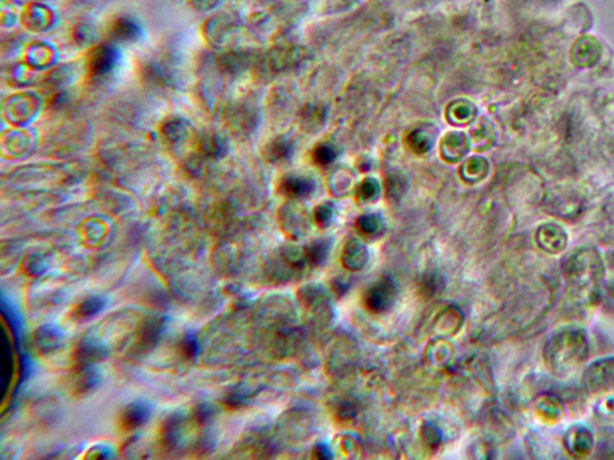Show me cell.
<instances>
[{
    "mask_svg": "<svg viewBox=\"0 0 614 460\" xmlns=\"http://www.w3.org/2000/svg\"><path fill=\"white\" fill-rule=\"evenodd\" d=\"M225 149H226L225 142L216 133H207L199 142V151L203 153L205 157H218L221 156Z\"/></svg>",
    "mask_w": 614,
    "mask_h": 460,
    "instance_id": "8992f818",
    "label": "cell"
},
{
    "mask_svg": "<svg viewBox=\"0 0 614 460\" xmlns=\"http://www.w3.org/2000/svg\"><path fill=\"white\" fill-rule=\"evenodd\" d=\"M142 420H143V411L133 409L129 412H125L122 422H124L125 428H133V427H137Z\"/></svg>",
    "mask_w": 614,
    "mask_h": 460,
    "instance_id": "30bf717a",
    "label": "cell"
},
{
    "mask_svg": "<svg viewBox=\"0 0 614 460\" xmlns=\"http://www.w3.org/2000/svg\"><path fill=\"white\" fill-rule=\"evenodd\" d=\"M226 120L230 130L236 135H243L250 130L252 124V113L243 104L232 106L226 114Z\"/></svg>",
    "mask_w": 614,
    "mask_h": 460,
    "instance_id": "5b68a950",
    "label": "cell"
},
{
    "mask_svg": "<svg viewBox=\"0 0 614 460\" xmlns=\"http://www.w3.org/2000/svg\"><path fill=\"white\" fill-rule=\"evenodd\" d=\"M117 61V50L112 46L102 45L91 50L86 68L91 76L101 78L109 75Z\"/></svg>",
    "mask_w": 614,
    "mask_h": 460,
    "instance_id": "7a4b0ae2",
    "label": "cell"
},
{
    "mask_svg": "<svg viewBox=\"0 0 614 460\" xmlns=\"http://www.w3.org/2000/svg\"><path fill=\"white\" fill-rule=\"evenodd\" d=\"M138 28L129 19H119L112 28L113 37L119 41H135L138 37Z\"/></svg>",
    "mask_w": 614,
    "mask_h": 460,
    "instance_id": "52a82bcc",
    "label": "cell"
},
{
    "mask_svg": "<svg viewBox=\"0 0 614 460\" xmlns=\"http://www.w3.org/2000/svg\"><path fill=\"white\" fill-rule=\"evenodd\" d=\"M537 241L545 251L552 253L560 252L566 244V235L560 227L548 224L539 230Z\"/></svg>",
    "mask_w": 614,
    "mask_h": 460,
    "instance_id": "277c9868",
    "label": "cell"
},
{
    "mask_svg": "<svg viewBox=\"0 0 614 460\" xmlns=\"http://www.w3.org/2000/svg\"><path fill=\"white\" fill-rule=\"evenodd\" d=\"M184 126H183V124L179 122H176V120H172V122H167L165 126H163V135L166 138L171 140L172 143H176L178 140H183V137H184Z\"/></svg>",
    "mask_w": 614,
    "mask_h": 460,
    "instance_id": "9c48e42d",
    "label": "cell"
},
{
    "mask_svg": "<svg viewBox=\"0 0 614 460\" xmlns=\"http://www.w3.org/2000/svg\"><path fill=\"white\" fill-rule=\"evenodd\" d=\"M246 65V57L243 53H228L222 55L220 66L228 73H239Z\"/></svg>",
    "mask_w": 614,
    "mask_h": 460,
    "instance_id": "ba28073f",
    "label": "cell"
},
{
    "mask_svg": "<svg viewBox=\"0 0 614 460\" xmlns=\"http://www.w3.org/2000/svg\"><path fill=\"white\" fill-rule=\"evenodd\" d=\"M565 446L574 456L587 454L593 446V437L588 429L575 427L565 435Z\"/></svg>",
    "mask_w": 614,
    "mask_h": 460,
    "instance_id": "3957f363",
    "label": "cell"
},
{
    "mask_svg": "<svg viewBox=\"0 0 614 460\" xmlns=\"http://www.w3.org/2000/svg\"><path fill=\"white\" fill-rule=\"evenodd\" d=\"M546 362L556 372H568L587 356V341L578 331H565L546 347Z\"/></svg>",
    "mask_w": 614,
    "mask_h": 460,
    "instance_id": "6da1fadb",
    "label": "cell"
}]
</instances>
